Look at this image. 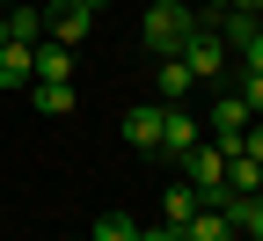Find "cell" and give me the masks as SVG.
<instances>
[{
    "label": "cell",
    "mask_w": 263,
    "mask_h": 241,
    "mask_svg": "<svg viewBox=\"0 0 263 241\" xmlns=\"http://www.w3.org/2000/svg\"><path fill=\"white\" fill-rule=\"evenodd\" d=\"M219 8H234V15H263V0H219Z\"/></svg>",
    "instance_id": "ffe728a7"
},
{
    "label": "cell",
    "mask_w": 263,
    "mask_h": 241,
    "mask_svg": "<svg viewBox=\"0 0 263 241\" xmlns=\"http://www.w3.org/2000/svg\"><path fill=\"white\" fill-rule=\"evenodd\" d=\"M241 154H249V161H263V117H249V132H241Z\"/></svg>",
    "instance_id": "ac0fdd59"
},
{
    "label": "cell",
    "mask_w": 263,
    "mask_h": 241,
    "mask_svg": "<svg viewBox=\"0 0 263 241\" xmlns=\"http://www.w3.org/2000/svg\"><path fill=\"white\" fill-rule=\"evenodd\" d=\"M176 59L190 66V81H212V88H219L227 66H234V59H227V44H219V29H190V44H183Z\"/></svg>",
    "instance_id": "7a4b0ae2"
},
{
    "label": "cell",
    "mask_w": 263,
    "mask_h": 241,
    "mask_svg": "<svg viewBox=\"0 0 263 241\" xmlns=\"http://www.w3.org/2000/svg\"><path fill=\"white\" fill-rule=\"evenodd\" d=\"M95 241H139V227H132V212H103L95 219Z\"/></svg>",
    "instance_id": "9a60e30c"
},
{
    "label": "cell",
    "mask_w": 263,
    "mask_h": 241,
    "mask_svg": "<svg viewBox=\"0 0 263 241\" xmlns=\"http://www.w3.org/2000/svg\"><path fill=\"white\" fill-rule=\"evenodd\" d=\"M190 212H197V190H190V183L161 190V227H176V234H183V227H190Z\"/></svg>",
    "instance_id": "7c38bea8"
},
{
    "label": "cell",
    "mask_w": 263,
    "mask_h": 241,
    "mask_svg": "<svg viewBox=\"0 0 263 241\" xmlns=\"http://www.w3.org/2000/svg\"><path fill=\"white\" fill-rule=\"evenodd\" d=\"M234 66H241V73H263V29H256L249 44H241V59H234Z\"/></svg>",
    "instance_id": "e0dca14e"
},
{
    "label": "cell",
    "mask_w": 263,
    "mask_h": 241,
    "mask_svg": "<svg viewBox=\"0 0 263 241\" xmlns=\"http://www.w3.org/2000/svg\"><path fill=\"white\" fill-rule=\"evenodd\" d=\"M241 132H249V102H241V95H219V102H212V146L234 154Z\"/></svg>",
    "instance_id": "5b68a950"
},
{
    "label": "cell",
    "mask_w": 263,
    "mask_h": 241,
    "mask_svg": "<svg viewBox=\"0 0 263 241\" xmlns=\"http://www.w3.org/2000/svg\"><path fill=\"white\" fill-rule=\"evenodd\" d=\"M37 81V44H0V95H15V88H29Z\"/></svg>",
    "instance_id": "8992f818"
},
{
    "label": "cell",
    "mask_w": 263,
    "mask_h": 241,
    "mask_svg": "<svg viewBox=\"0 0 263 241\" xmlns=\"http://www.w3.org/2000/svg\"><path fill=\"white\" fill-rule=\"evenodd\" d=\"M227 190H234V197H256V190H263V161H249V154L234 146V154H227Z\"/></svg>",
    "instance_id": "8fae6325"
},
{
    "label": "cell",
    "mask_w": 263,
    "mask_h": 241,
    "mask_svg": "<svg viewBox=\"0 0 263 241\" xmlns=\"http://www.w3.org/2000/svg\"><path fill=\"white\" fill-rule=\"evenodd\" d=\"M81 8H88V15H95V22H103V8H110V0H81Z\"/></svg>",
    "instance_id": "44dd1931"
},
{
    "label": "cell",
    "mask_w": 263,
    "mask_h": 241,
    "mask_svg": "<svg viewBox=\"0 0 263 241\" xmlns=\"http://www.w3.org/2000/svg\"><path fill=\"white\" fill-rule=\"evenodd\" d=\"M139 241H183L176 227H139Z\"/></svg>",
    "instance_id": "d6986e66"
},
{
    "label": "cell",
    "mask_w": 263,
    "mask_h": 241,
    "mask_svg": "<svg viewBox=\"0 0 263 241\" xmlns=\"http://www.w3.org/2000/svg\"><path fill=\"white\" fill-rule=\"evenodd\" d=\"M95 29V15L81 8V0H51L44 8V44H66V51H81V37Z\"/></svg>",
    "instance_id": "277c9868"
},
{
    "label": "cell",
    "mask_w": 263,
    "mask_h": 241,
    "mask_svg": "<svg viewBox=\"0 0 263 241\" xmlns=\"http://www.w3.org/2000/svg\"><path fill=\"white\" fill-rule=\"evenodd\" d=\"M241 102H249V117H263V73H241V88H234Z\"/></svg>",
    "instance_id": "2e32d148"
},
{
    "label": "cell",
    "mask_w": 263,
    "mask_h": 241,
    "mask_svg": "<svg viewBox=\"0 0 263 241\" xmlns=\"http://www.w3.org/2000/svg\"><path fill=\"white\" fill-rule=\"evenodd\" d=\"M0 8H8V0H0Z\"/></svg>",
    "instance_id": "d4e9b609"
},
{
    "label": "cell",
    "mask_w": 263,
    "mask_h": 241,
    "mask_svg": "<svg viewBox=\"0 0 263 241\" xmlns=\"http://www.w3.org/2000/svg\"><path fill=\"white\" fill-rule=\"evenodd\" d=\"M190 29H197V8H183V0H154L146 22H139V44H146L154 59H176V51L190 44Z\"/></svg>",
    "instance_id": "6da1fadb"
},
{
    "label": "cell",
    "mask_w": 263,
    "mask_h": 241,
    "mask_svg": "<svg viewBox=\"0 0 263 241\" xmlns=\"http://www.w3.org/2000/svg\"><path fill=\"white\" fill-rule=\"evenodd\" d=\"M227 234H234L227 205H197V212H190V227H183V241H227Z\"/></svg>",
    "instance_id": "9c48e42d"
},
{
    "label": "cell",
    "mask_w": 263,
    "mask_h": 241,
    "mask_svg": "<svg viewBox=\"0 0 263 241\" xmlns=\"http://www.w3.org/2000/svg\"><path fill=\"white\" fill-rule=\"evenodd\" d=\"M256 22H263V15H256Z\"/></svg>",
    "instance_id": "484cf974"
},
{
    "label": "cell",
    "mask_w": 263,
    "mask_h": 241,
    "mask_svg": "<svg viewBox=\"0 0 263 241\" xmlns=\"http://www.w3.org/2000/svg\"><path fill=\"white\" fill-rule=\"evenodd\" d=\"M154 73H161V102H183L197 81H190V66L183 59H154Z\"/></svg>",
    "instance_id": "4fadbf2b"
},
{
    "label": "cell",
    "mask_w": 263,
    "mask_h": 241,
    "mask_svg": "<svg viewBox=\"0 0 263 241\" xmlns=\"http://www.w3.org/2000/svg\"><path fill=\"white\" fill-rule=\"evenodd\" d=\"M227 241H249V234H227Z\"/></svg>",
    "instance_id": "603a6c76"
},
{
    "label": "cell",
    "mask_w": 263,
    "mask_h": 241,
    "mask_svg": "<svg viewBox=\"0 0 263 241\" xmlns=\"http://www.w3.org/2000/svg\"><path fill=\"white\" fill-rule=\"evenodd\" d=\"M190 146H205V124H197L183 102H161V161H183Z\"/></svg>",
    "instance_id": "3957f363"
},
{
    "label": "cell",
    "mask_w": 263,
    "mask_h": 241,
    "mask_svg": "<svg viewBox=\"0 0 263 241\" xmlns=\"http://www.w3.org/2000/svg\"><path fill=\"white\" fill-rule=\"evenodd\" d=\"M0 15H8V37L15 44H44V8H37V0H8Z\"/></svg>",
    "instance_id": "ba28073f"
},
{
    "label": "cell",
    "mask_w": 263,
    "mask_h": 241,
    "mask_svg": "<svg viewBox=\"0 0 263 241\" xmlns=\"http://www.w3.org/2000/svg\"><path fill=\"white\" fill-rule=\"evenodd\" d=\"M81 241H95V234H81Z\"/></svg>",
    "instance_id": "cb8c5ba5"
},
{
    "label": "cell",
    "mask_w": 263,
    "mask_h": 241,
    "mask_svg": "<svg viewBox=\"0 0 263 241\" xmlns=\"http://www.w3.org/2000/svg\"><path fill=\"white\" fill-rule=\"evenodd\" d=\"M0 44H8V15H0Z\"/></svg>",
    "instance_id": "7402d4cb"
},
{
    "label": "cell",
    "mask_w": 263,
    "mask_h": 241,
    "mask_svg": "<svg viewBox=\"0 0 263 241\" xmlns=\"http://www.w3.org/2000/svg\"><path fill=\"white\" fill-rule=\"evenodd\" d=\"M124 146H132V154H161V102L124 110Z\"/></svg>",
    "instance_id": "52a82bcc"
},
{
    "label": "cell",
    "mask_w": 263,
    "mask_h": 241,
    "mask_svg": "<svg viewBox=\"0 0 263 241\" xmlns=\"http://www.w3.org/2000/svg\"><path fill=\"white\" fill-rule=\"evenodd\" d=\"M37 81H73V51L66 44H37Z\"/></svg>",
    "instance_id": "5bb4252c"
},
{
    "label": "cell",
    "mask_w": 263,
    "mask_h": 241,
    "mask_svg": "<svg viewBox=\"0 0 263 241\" xmlns=\"http://www.w3.org/2000/svg\"><path fill=\"white\" fill-rule=\"evenodd\" d=\"M29 102H37L44 117H66L81 95H73V81H29Z\"/></svg>",
    "instance_id": "30bf717a"
}]
</instances>
